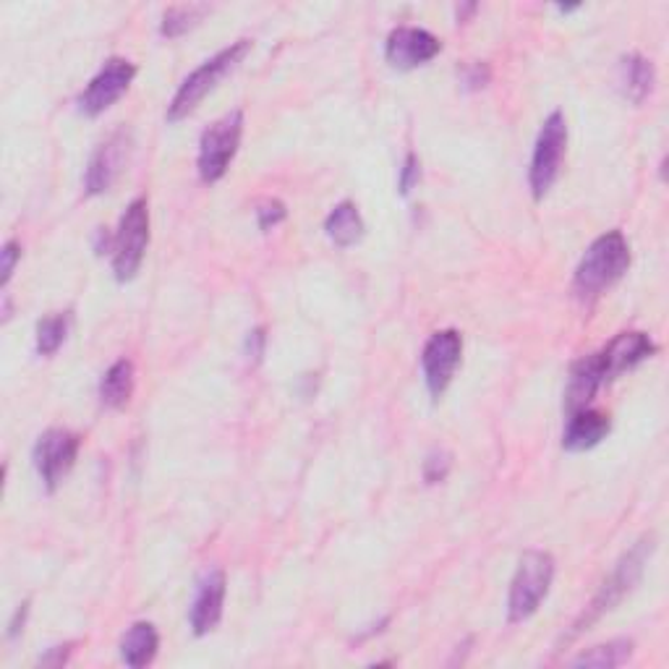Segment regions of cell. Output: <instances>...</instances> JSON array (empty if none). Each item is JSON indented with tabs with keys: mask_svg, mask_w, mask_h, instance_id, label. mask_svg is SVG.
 <instances>
[{
	"mask_svg": "<svg viewBox=\"0 0 669 669\" xmlns=\"http://www.w3.org/2000/svg\"><path fill=\"white\" fill-rule=\"evenodd\" d=\"M654 549H656V538L654 534H648V536H641L639 542H635L633 547L620 557V562L615 565V570L609 573L607 581L602 583V589L596 591V596L591 599L589 607L583 609V615L573 622V630L565 635V641L578 639L583 630H589L594 622H599L604 615L612 612L617 604H620L630 591L639 586L643 578V570H646L648 560H652Z\"/></svg>",
	"mask_w": 669,
	"mask_h": 669,
	"instance_id": "6da1fadb",
	"label": "cell"
},
{
	"mask_svg": "<svg viewBox=\"0 0 669 669\" xmlns=\"http://www.w3.org/2000/svg\"><path fill=\"white\" fill-rule=\"evenodd\" d=\"M630 268V244L620 231H609L589 246L586 255L578 262L573 275V294L578 301H596L604 290L625 275Z\"/></svg>",
	"mask_w": 669,
	"mask_h": 669,
	"instance_id": "7a4b0ae2",
	"label": "cell"
},
{
	"mask_svg": "<svg viewBox=\"0 0 669 669\" xmlns=\"http://www.w3.org/2000/svg\"><path fill=\"white\" fill-rule=\"evenodd\" d=\"M249 50H251L249 40H238V42H233L231 48L220 50V53L207 58L199 69H194L191 74L181 82L178 92L173 95L171 106H168V121L175 123V121L188 119V115L199 108V102L205 100L214 87H218L220 79L228 76L231 71L244 61Z\"/></svg>",
	"mask_w": 669,
	"mask_h": 669,
	"instance_id": "3957f363",
	"label": "cell"
},
{
	"mask_svg": "<svg viewBox=\"0 0 669 669\" xmlns=\"http://www.w3.org/2000/svg\"><path fill=\"white\" fill-rule=\"evenodd\" d=\"M552 581H555V557L542 549L525 552L510 583L508 620L525 622L534 617L542 602L547 599Z\"/></svg>",
	"mask_w": 669,
	"mask_h": 669,
	"instance_id": "277c9868",
	"label": "cell"
},
{
	"mask_svg": "<svg viewBox=\"0 0 669 669\" xmlns=\"http://www.w3.org/2000/svg\"><path fill=\"white\" fill-rule=\"evenodd\" d=\"M244 136V113L233 110L218 119L210 128L201 132L199 139V158L197 171L205 184H218L225 173H228L233 158H236L238 147H241Z\"/></svg>",
	"mask_w": 669,
	"mask_h": 669,
	"instance_id": "5b68a950",
	"label": "cell"
},
{
	"mask_svg": "<svg viewBox=\"0 0 669 669\" xmlns=\"http://www.w3.org/2000/svg\"><path fill=\"white\" fill-rule=\"evenodd\" d=\"M565 152H568V121L560 110L547 115L542 123V132L536 136L534 154H531L529 168V186L536 201H542L555 186L557 175H560Z\"/></svg>",
	"mask_w": 669,
	"mask_h": 669,
	"instance_id": "8992f818",
	"label": "cell"
},
{
	"mask_svg": "<svg viewBox=\"0 0 669 669\" xmlns=\"http://www.w3.org/2000/svg\"><path fill=\"white\" fill-rule=\"evenodd\" d=\"M149 246V205L145 197L134 199L121 214L119 231L113 238V272L115 281H134L141 270Z\"/></svg>",
	"mask_w": 669,
	"mask_h": 669,
	"instance_id": "52a82bcc",
	"label": "cell"
},
{
	"mask_svg": "<svg viewBox=\"0 0 669 669\" xmlns=\"http://www.w3.org/2000/svg\"><path fill=\"white\" fill-rule=\"evenodd\" d=\"M82 437L79 434L69 432V429L53 426L48 432H42L35 442V450H32V460H35V469L40 473L45 490L55 492L63 484V479L69 476L74 469L76 456H79Z\"/></svg>",
	"mask_w": 669,
	"mask_h": 669,
	"instance_id": "ba28073f",
	"label": "cell"
},
{
	"mask_svg": "<svg viewBox=\"0 0 669 669\" xmlns=\"http://www.w3.org/2000/svg\"><path fill=\"white\" fill-rule=\"evenodd\" d=\"M460 356H463V337L458 330H439L426 340L421 350V369H424V382L432 400H439L447 393Z\"/></svg>",
	"mask_w": 669,
	"mask_h": 669,
	"instance_id": "9c48e42d",
	"label": "cell"
},
{
	"mask_svg": "<svg viewBox=\"0 0 669 669\" xmlns=\"http://www.w3.org/2000/svg\"><path fill=\"white\" fill-rule=\"evenodd\" d=\"M134 79L136 66L132 61H126V58H110L82 92L79 110L84 115H89V119H97V115H102L108 108H113L115 102L128 92Z\"/></svg>",
	"mask_w": 669,
	"mask_h": 669,
	"instance_id": "30bf717a",
	"label": "cell"
},
{
	"mask_svg": "<svg viewBox=\"0 0 669 669\" xmlns=\"http://www.w3.org/2000/svg\"><path fill=\"white\" fill-rule=\"evenodd\" d=\"M132 149H134L132 132L121 128V132L110 134L108 139L95 149L92 158H89L87 173H84V191H87L89 197H100V194L110 191V188L115 186V181L121 178Z\"/></svg>",
	"mask_w": 669,
	"mask_h": 669,
	"instance_id": "8fae6325",
	"label": "cell"
},
{
	"mask_svg": "<svg viewBox=\"0 0 669 669\" xmlns=\"http://www.w3.org/2000/svg\"><path fill=\"white\" fill-rule=\"evenodd\" d=\"M442 42L432 32L419 27H398L389 32L385 42V58L393 69L413 71L426 66L432 58H437Z\"/></svg>",
	"mask_w": 669,
	"mask_h": 669,
	"instance_id": "7c38bea8",
	"label": "cell"
},
{
	"mask_svg": "<svg viewBox=\"0 0 669 669\" xmlns=\"http://www.w3.org/2000/svg\"><path fill=\"white\" fill-rule=\"evenodd\" d=\"M225 591H228V581H225L223 570H207L199 578L197 594H194L191 612H188V622H191L194 635H210L214 628L223 620L225 607Z\"/></svg>",
	"mask_w": 669,
	"mask_h": 669,
	"instance_id": "4fadbf2b",
	"label": "cell"
},
{
	"mask_svg": "<svg viewBox=\"0 0 669 669\" xmlns=\"http://www.w3.org/2000/svg\"><path fill=\"white\" fill-rule=\"evenodd\" d=\"M656 354V343L646 333H620L615 340L599 350V361L607 382L615 376L633 372L643 361H648Z\"/></svg>",
	"mask_w": 669,
	"mask_h": 669,
	"instance_id": "5bb4252c",
	"label": "cell"
},
{
	"mask_svg": "<svg viewBox=\"0 0 669 669\" xmlns=\"http://www.w3.org/2000/svg\"><path fill=\"white\" fill-rule=\"evenodd\" d=\"M602 385H607V376H604L599 354L578 359L570 367L568 387H565V411H568V416L581 411V408H589Z\"/></svg>",
	"mask_w": 669,
	"mask_h": 669,
	"instance_id": "9a60e30c",
	"label": "cell"
},
{
	"mask_svg": "<svg viewBox=\"0 0 669 669\" xmlns=\"http://www.w3.org/2000/svg\"><path fill=\"white\" fill-rule=\"evenodd\" d=\"M609 429H612V419L609 413L594 411V408H581V411L570 413L568 426L562 434V447L570 453H586L591 447L599 445L607 439Z\"/></svg>",
	"mask_w": 669,
	"mask_h": 669,
	"instance_id": "2e32d148",
	"label": "cell"
},
{
	"mask_svg": "<svg viewBox=\"0 0 669 669\" xmlns=\"http://www.w3.org/2000/svg\"><path fill=\"white\" fill-rule=\"evenodd\" d=\"M656 87V69L641 53L622 55L620 61V89L633 106H641Z\"/></svg>",
	"mask_w": 669,
	"mask_h": 669,
	"instance_id": "e0dca14e",
	"label": "cell"
},
{
	"mask_svg": "<svg viewBox=\"0 0 669 669\" xmlns=\"http://www.w3.org/2000/svg\"><path fill=\"white\" fill-rule=\"evenodd\" d=\"M158 648H160L158 628H154L152 622H134L121 641V659L126 667L141 669L152 665L154 656H158Z\"/></svg>",
	"mask_w": 669,
	"mask_h": 669,
	"instance_id": "ac0fdd59",
	"label": "cell"
},
{
	"mask_svg": "<svg viewBox=\"0 0 669 669\" xmlns=\"http://www.w3.org/2000/svg\"><path fill=\"white\" fill-rule=\"evenodd\" d=\"M324 231H327V238L340 249H348V246H356L363 238V218L359 212V207L354 201H340V205L333 207V212L327 214L324 220Z\"/></svg>",
	"mask_w": 669,
	"mask_h": 669,
	"instance_id": "d6986e66",
	"label": "cell"
},
{
	"mask_svg": "<svg viewBox=\"0 0 669 669\" xmlns=\"http://www.w3.org/2000/svg\"><path fill=\"white\" fill-rule=\"evenodd\" d=\"M136 385V372L134 363L128 359H119L113 367L102 374L100 380V400L106 408H113V411H121V408L128 406L134 395Z\"/></svg>",
	"mask_w": 669,
	"mask_h": 669,
	"instance_id": "ffe728a7",
	"label": "cell"
},
{
	"mask_svg": "<svg viewBox=\"0 0 669 669\" xmlns=\"http://www.w3.org/2000/svg\"><path fill=\"white\" fill-rule=\"evenodd\" d=\"M633 641L630 639H617L609 643H602V646L589 648V652L578 654L570 665L573 667H599V669H612L628 665L630 656H633Z\"/></svg>",
	"mask_w": 669,
	"mask_h": 669,
	"instance_id": "44dd1931",
	"label": "cell"
},
{
	"mask_svg": "<svg viewBox=\"0 0 669 669\" xmlns=\"http://www.w3.org/2000/svg\"><path fill=\"white\" fill-rule=\"evenodd\" d=\"M210 14V5L207 3H181V5H171V9L162 14V24H160V35L168 37V40H175V37L186 35V32H191L197 24Z\"/></svg>",
	"mask_w": 669,
	"mask_h": 669,
	"instance_id": "7402d4cb",
	"label": "cell"
},
{
	"mask_svg": "<svg viewBox=\"0 0 669 669\" xmlns=\"http://www.w3.org/2000/svg\"><path fill=\"white\" fill-rule=\"evenodd\" d=\"M71 327V314H50L45 320L37 322V354L40 356H53L58 348L66 343Z\"/></svg>",
	"mask_w": 669,
	"mask_h": 669,
	"instance_id": "603a6c76",
	"label": "cell"
},
{
	"mask_svg": "<svg viewBox=\"0 0 669 669\" xmlns=\"http://www.w3.org/2000/svg\"><path fill=\"white\" fill-rule=\"evenodd\" d=\"M453 469V456L445 450H432L424 460V479L426 484H442Z\"/></svg>",
	"mask_w": 669,
	"mask_h": 669,
	"instance_id": "cb8c5ba5",
	"label": "cell"
},
{
	"mask_svg": "<svg viewBox=\"0 0 669 669\" xmlns=\"http://www.w3.org/2000/svg\"><path fill=\"white\" fill-rule=\"evenodd\" d=\"M285 218H288V210H285V205L281 199H264L262 205L257 207L259 231H272L275 225H281Z\"/></svg>",
	"mask_w": 669,
	"mask_h": 669,
	"instance_id": "d4e9b609",
	"label": "cell"
},
{
	"mask_svg": "<svg viewBox=\"0 0 669 669\" xmlns=\"http://www.w3.org/2000/svg\"><path fill=\"white\" fill-rule=\"evenodd\" d=\"M22 262V246L18 241H5L3 251H0V285H9L11 277H14L16 264Z\"/></svg>",
	"mask_w": 669,
	"mask_h": 669,
	"instance_id": "484cf974",
	"label": "cell"
},
{
	"mask_svg": "<svg viewBox=\"0 0 669 669\" xmlns=\"http://www.w3.org/2000/svg\"><path fill=\"white\" fill-rule=\"evenodd\" d=\"M460 82H463L469 92H479V89H484L492 82V69L486 63H469V66H463Z\"/></svg>",
	"mask_w": 669,
	"mask_h": 669,
	"instance_id": "4316f807",
	"label": "cell"
},
{
	"mask_svg": "<svg viewBox=\"0 0 669 669\" xmlns=\"http://www.w3.org/2000/svg\"><path fill=\"white\" fill-rule=\"evenodd\" d=\"M419 178H421V162L413 152H408L406 160H402L400 181H398V188H400L402 197H408V194L413 191V186L419 184Z\"/></svg>",
	"mask_w": 669,
	"mask_h": 669,
	"instance_id": "83f0119b",
	"label": "cell"
},
{
	"mask_svg": "<svg viewBox=\"0 0 669 669\" xmlns=\"http://www.w3.org/2000/svg\"><path fill=\"white\" fill-rule=\"evenodd\" d=\"M264 348H268V333H264V327H255L246 335V356L259 363L264 356Z\"/></svg>",
	"mask_w": 669,
	"mask_h": 669,
	"instance_id": "f1b7e54d",
	"label": "cell"
},
{
	"mask_svg": "<svg viewBox=\"0 0 669 669\" xmlns=\"http://www.w3.org/2000/svg\"><path fill=\"white\" fill-rule=\"evenodd\" d=\"M27 617H29V602L18 604L14 617H11V622H9V639L11 641H14L16 635L24 633V625H27Z\"/></svg>",
	"mask_w": 669,
	"mask_h": 669,
	"instance_id": "f546056e",
	"label": "cell"
},
{
	"mask_svg": "<svg viewBox=\"0 0 669 669\" xmlns=\"http://www.w3.org/2000/svg\"><path fill=\"white\" fill-rule=\"evenodd\" d=\"M69 654H71V643H66V646H53L48 656H42L40 665L42 667H63L69 661Z\"/></svg>",
	"mask_w": 669,
	"mask_h": 669,
	"instance_id": "4dcf8cb0",
	"label": "cell"
},
{
	"mask_svg": "<svg viewBox=\"0 0 669 669\" xmlns=\"http://www.w3.org/2000/svg\"><path fill=\"white\" fill-rule=\"evenodd\" d=\"M479 5L476 3H466V5H458V22H466V16L469 14H473V11H476Z\"/></svg>",
	"mask_w": 669,
	"mask_h": 669,
	"instance_id": "1f68e13d",
	"label": "cell"
},
{
	"mask_svg": "<svg viewBox=\"0 0 669 669\" xmlns=\"http://www.w3.org/2000/svg\"><path fill=\"white\" fill-rule=\"evenodd\" d=\"M557 11H560V14H573V11H578V5H557Z\"/></svg>",
	"mask_w": 669,
	"mask_h": 669,
	"instance_id": "d6a6232c",
	"label": "cell"
}]
</instances>
